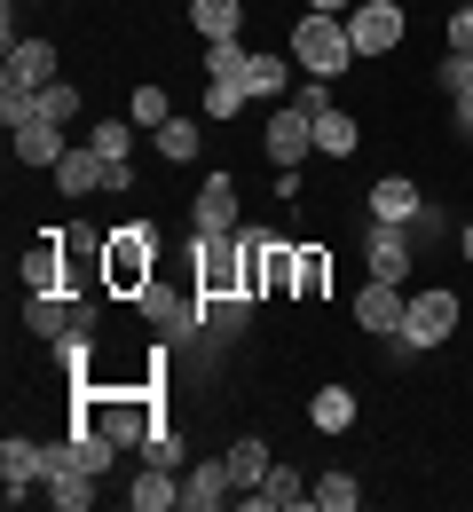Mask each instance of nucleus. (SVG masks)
<instances>
[{"label":"nucleus","instance_id":"1","mask_svg":"<svg viewBox=\"0 0 473 512\" xmlns=\"http://www.w3.org/2000/svg\"><path fill=\"white\" fill-rule=\"evenodd\" d=\"M292 64L308 71V79H339V71L355 64V40H347V16H300L292 24Z\"/></svg>","mask_w":473,"mask_h":512},{"label":"nucleus","instance_id":"2","mask_svg":"<svg viewBox=\"0 0 473 512\" xmlns=\"http://www.w3.org/2000/svg\"><path fill=\"white\" fill-rule=\"evenodd\" d=\"M190 268H198V292H205V300H245V292H253V260H245V245H237V237L198 229Z\"/></svg>","mask_w":473,"mask_h":512},{"label":"nucleus","instance_id":"3","mask_svg":"<svg viewBox=\"0 0 473 512\" xmlns=\"http://www.w3.org/2000/svg\"><path fill=\"white\" fill-rule=\"evenodd\" d=\"M237 245L253 260V292H300V245L292 237H269V229H237Z\"/></svg>","mask_w":473,"mask_h":512},{"label":"nucleus","instance_id":"4","mask_svg":"<svg viewBox=\"0 0 473 512\" xmlns=\"http://www.w3.org/2000/svg\"><path fill=\"white\" fill-rule=\"evenodd\" d=\"M410 32V16L395 8V0H355L347 8V40H355V56H395Z\"/></svg>","mask_w":473,"mask_h":512},{"label":"nucleus","instance_id":"5","mask_svg":"<svg viewBox=\"0 0 473 512\" xmlns=\"http://www.w3.org/2000/svg\"><path fill=\"white\" fill-rule=\"evenodd\" d=\"M458 316H466L458 292H410V300H403V331H395V339H403V347H442V339L458 331Z\"/></svg>","mask_w":473,"mask_h":512},{"label":"nucleus","instance_id":"6","mask_svg":"<svg viewBox=\"0 0 473 512\" xmlns=\"http://www.w3.org/2000/svg\"><path fill=\"white\" fill-rule=\"evenodd\" d=\"M48 182H56L71 205H79V197H103V190H111V158H103L95 142H71L64 158H56V174H48Z\"/></svg>","mask_w":473,"mask_h":512},{"label":"nucleus","instance_id":"7","mask_svg":"<svg viewBox=\"0 0 473 512\" xmlns=\"http://www.w3.org/2000/svg\"><path fill=\"white\" fill-rule=\"evenodd\" d=\"M103 253H111V284H119V292H150V260H158L150 221H142V229H119Z\"/></svg>","mask_w":473,"mask_h":512},{"label":"nucleus","instance_id":"8","mask_svg":"<svg viewBox=\"0 0 473 512\" xmlns=\"http://www.w3.org/2000/svg\"><path fill=\"white\" fill-rule=\"evenodd\" d=\"M261 150H269L276 166H300V158L316 150V119H308L300 103H284V111H269V127H261Z\"/></svg>","mask_w":473,"mask_h":512},{"label":"nucleus","instance_id":"9","mask_svg":"<svg viewBox=\"0 0 473 512\" xmlns=\"http://www.w3.org/2000/svg\"><path fill=\"white\" fill-rule=\"evenodd\" d=\"M8 142H16V166H32V174H56V158H64L71 142H64V127L56 119H24V127H8Z\"/></svg>","mask_w":473,"mask_h":512},{"label":"nucleus","instance_id":"10","mask_svg":"<svg viewBox=\"0 0 473 512\" xmlns=\"http://www.w3.org/2000/svg\"><path fill=\"white\" fill-rule=\"evenodd\" d=\"M190 221L213 229V237H237V229H245V221H237V182H229V174H205V190L190 197Z\"/></svg>","mask_w":473,"mask_h":512},{"label":"nucleus","instance_id":"11","mask_svg":"<svg viewBox=\"0 0 473 512\" xmlns=\"http://www.w3.org/2000/svg\"><path fill=\"white\" fill-rule=\"evenodd\" d=\"M229 489H237V481H229V457H198V465L182 473V512H221Z\"/></svg>","mask_w":473,"mask_h":512},{"label":"nucleus","instance_id":"12","mask_svg":"<svg viewBox=\"0 0 473 512\" xmlns=\"http://www.w3.org/2000/svg\"><path fill=\"white\" fill-rule=\"evenodd\" d=\"M363 253H371V276H379V284H403V276H410V229H395V221H371Z\"/></svg>","mask_w":473,"mask_h":512},{"label":"nucleus","instance_id":"13","mask_svg":"<svg viewBox=\"0 0 473 512\" xmlns=\"http://www.w3.org/2000/svg\"><path fill=\"white\" fill-rule=\"evenodd\" d=\"M245 512H308V473L269 465V473H261V489L245 497Z\"/></svg>","mask_w":473,"mask_h":512},{"label":"nucleus","instance_id":"14","mask_svg":"<svg viewBox=\"0 0 473 512\" xmlns=\"http://www.w3.org/2000/svg\"><path fill=\"white\" fill-rule=\"evenodd\" d=\"M355 323L379 331V339H395V331H403V284H379V276H371V284L355 292Z\"/></svg>","mask_w":473,"mask_h":512},{"label":"nucleus","instance_id":"15","mask_svg":"<svg viewBox=\"0 0 473 512\" xmlns=\"http://www.w3.org/2000/svg\"><path fill=\"white\" fill-rule=\"evenodd\" d=\"M371 221H395V229H410V221H426V197H418V182H403V174H387V182H371Z\"/></svg>","mask_w":473,"mask_h":512},{"label":"nucleus","instance_id":"16","mask_svg":"<svg viewBox=\"0 0 473 512\" xmlns=\"http://www.w3.org/2000/svg\"><path fill=\"white\" fill-rule=\"evenodd\" d=\"M71 260H64V237H32V253H24V284L32 292H64Z\"/></svg>","mask_w":473,"mask_h":512},{"label":"nucleus","instance_id":"17","mask_svg":"<svg viewBox=\"0 0 473 512\" xmlns=\"http://www.w3.org/2000/svg\"><path fill=\"white\" fill-rule=\"evenodd\" d=\"M135 512H182V473H174V465H142L135 473Z\"/></svg>","mask_w":473,"mask_h":512},{"label":"nucleus","instance_id":"18","mask_svg":"<svg viewBox=\"0 0 473 512\" xmlns=\"http://www.w3.org/2000/svg\"><path fill=\"white\" fill-rule=\"evenodd\" d=\"M79 316H87V308H79L71 292H32V331H40V339H71Z\"/></svg>","mask_w":473,"mask_h":512},{"label":"nucleus","instance_id":"19","mask_svg":"<svg viewBox=\"0 0 473 512\" xmlns=\"http://www.w3.org/2000/svg\"><path fill=\"white\" fill-rule=\"evenodd\" d=\"M40 473H48V449H40V442H24V434H8V442H0V481L40 489Z\"/></svg>","mask_w":473,"mask_h":512},{"label":"nucleus","instance_id":"20","mask_svg":"<svg viewBox=\"0 0 473 512\" xmlns=\"http://www.w3.org/2000/svg\"><path fill=\"white\" fill-rule=\"evenodd\" d=\"M8 79H24V87H56V40H16V48H8Z\"/></svg>","mask_w":473,"mask_h":512},{"label":"nucleus","instance_id":"21","mask_svg":"<svg viewBox=\"0 0 473 512\" xmlns=\"http://www.w3.org/2000/svg\"><path fill=\"white\" fill-rule=\"evenodd\" d=\"M150 150H158L166 166H190V158L205 150V127L198 119H166V127H150Z\"/></svg>","mask_w":473,"mask_h":512},{"label":"nucleus","instance_id":"22","mask_svg":"<svg viewBox=\"0 0 473 512\" xmlns=\"http://www.w3.org/2000/svg\"><path fill=\"white\" fill-rule=\"evenodd\" d=\"M40 505H56V512H87V505H95V473H79V465L48 473V481H40Z\"/></svg>","mask_w":473,"mask_h":512},{"label":"nucleus","instance_id":"23","mask_svg":"<svg viewBox=\"0 0 473 512\" xmlns=\"http://www.w3.org/2000/svg\"><path fill=\"white\" fill-rule=\"evenodd\" d=\"M308 512H363V481L355 473H316L308 481Z\"/></svg>","mask_w":473,"mask_h":512},{"label":"nucleus","instance_id":"24","mask_svg":"<svg viewBox=\"0 0 473 512\" xmlns=\"http://www.w3.org/2000/svg\"><path fill=\"white\" fill-rule=\"evenodd\" d=\"M190 24H198V40H237L245 32V0H190Z\"/></svg>","mask_w":473,"mask_h":512},{"label":"nucleus","instance_id":"25","mask_svg":"<svg viewBox=\"0 0 473 512\" xmlns=\"http://www.w3.org/2000/svg\"><path fill=\"white\" fill-rule=\"evenodd\" d=\"M308 426H316V434H347V426H355V394H347V386H316Z\"/></svg>","mask_w":473,"mask_h":512},{"label":"nucleus","instance_id":"26","mask_svg":"<svg viewBox=\"0 0 473 512\" xmlns=\"http://www.w3.org/2000/svg\"><path fill=\"white\" fill-rule=\"evenodd\" d=\"M221 457H229V481H237L245 497L261 489V473H269V465H276V457H269V442H253V434H245V442H229V449H221Z\"/></svg>","mask_w":473,"mask_h":512},{"label":"nucleus","instance_id":"27","mask_svg":"<svg viewBox=\"0 0 473 512\" xmlns=\"http://www.w3.org/2000/svg\"><path fill=\"white\" fill-rule=\"evenodd\" d=\"M355 142H363V127H355V119H347V111H324V119H316V150H324V158H347V150H355Z\"/></svg>","mask_w":473,"mask_h":512},{"label":"nucleus","instance_id":"28","mask_svg":"<svg viewBox=\"0 0 473 512\" xmlns=\"http://www.w3.org/2000/svg\"><path fill=\"white\" fill-rule=\"evenodd\" d=\"M245 71H253L245 40H205V79H245Z\"/></svg>","mask_w":473,"mask_h":512},{"label":"nucleus","instance_id":"29","mask_svg":"<svg viewBox=\"0 0 473 512\" xmlns=\"http://www.w3.org/2000/svg\"><path fill=\"white\" fill-rule=\"evenodd\" d=\"M284 79H292V64L253 56V71H245V95H253V103H276V95H284Z\"/></svg>","mask_w":473,"mask_h":512},{"label":"nucleus","instance_id":"30","mask_svg":"<svg viewBox=\"0 0 473 512\" xmlns=\"http://www.w3.org/2000/svg\"><path fill=\"white\" fill-rule=\"evenodd\" d=\"M253 95H245V79H205V119H237Z\"/></svg>","mask_w":473,"mask_h":512},{"label":"nucleus","instance_id":"31","mask_svg":"<svg viewBox=\"0 0 473 512\" xmlns=\"http://www.w3.org/2000/svg\"><path fill=\"white\" fill-rule=\"evenodd\" d=\"M127 119H135V127H166V119H174V103H166V87H135V103H127Z\"/></svg>","mask_w":473,"mask_h":512},{"label":"nucleus","instance_id":"32","mask_svg":"<svg viewBox=\"0 0 473 512\" xmlns=\"http://www.w3.org/2000/svg\"><path fill=\"white\" fill-rule=\"evenodd\" d=\"M87 142H95L103 158H127V150H135V119H103V127H87Z\"/></svg>","mask_w":473,"mask_h":512},{"label":"nucleus","instance_id":"33","mask_svg":"<svg viewBox=\"0 0 473 512\" xmlns=\"http://www.w3.org/2000/svg\"><path fill=\"white\" fill-rule=\"evenodd\" d=\"M40 119L71 127V119H79V87H64V79H56V87H40Z\"/></svg>","mask_w":473,"mask_h":512},{"label":"nucleus","instance_id":"34","mask_svg":"<svg viewBox=\"0 0 473 512\" xmlns=\"http://www.w3.org/2000/svg\"><path fill=\"white\" fill-rule=\"evenodd\" d=\"M174 457H182V442H174L166 426H150V434H142V465H174Z\"/></svg>","mask_w":473,"mask_h":512},{"label":"nucleus","instance_id":"35","mask_svg":"<svg viewBox=\"0 0 473 512\" xmlns=\"http://www.w3.org/2000/svg\"><path fill=\"white\" fill-rule=\"evenodd\" d=\"M450 56H473V0L450 8Z\"/></svg>","mask_w":473,"mask_h":512},{"label":"nucleus","instance_id":"36","mask_svg":"<svg viewBox=\"0 0 473 512\" xmlns=\"http://www.w3.org/2000/svg\"><path fill=\"white\" fill-rule=\"evenodd\" d=\"M292 103H300V111H308V119H324V111H332V79H308V87H300V95H292Z\"/></svg>","mask_w":473,"mask_h":512},{"label":"nucleus","instance_id":"37","mask_svg":"<svg viewBox=\"0 0 473 512\" xmlns=\"http://www.w3.org/2000/svg\"><path fill=\"white\" fill-rule=\"evenodd\" d=\"M300 292H324V253L316 245H300Z\"/></svg>","mask_w":473,"mask_h":512},{"label":"nucleus","instance_id":"38","mask_svg":"<svg viewBox=\"0 0 473 512\" xmlns=\"http://www.w3.org/2000/svg\"><path fill=\"white\" fill-rule=\"evenodd\" d=\"M64 253H71V268H79V260H95V253H103V237H95V229H71V237H64Z\"/></svg>","mask_w":473,"mask_h":512},{"label":"nucleus","instance_id":"39","mask_svg":"<svg viewBox=\"0 0 473 512\" xmlns=\"http://www.w3.org/2000/svg\"><path fill=\"white\" fill-rule=\"evenodd\" d=\"M458 134H473V79L458 87Z\"/></svg>","mask_w":473,"mask_h":512},{"label":"nucleus","instance_id":"40","mask_svg":"<svg viewBox=\"0 0 473 512\" xmlns=\"http://www.w3.org/2000/svg\"><path fill=\"white\" fill-rule=\"evenodd\" d=\"M308 8H316V16H347L355 0H308Z\"/></svg>","mask_w":473,"mask_h":512},{"label":"nucleus","instance_id":"41","mask_svg":"<svg viewBox=\"0 0 473 512\" xmlns=\"http://www.w3.org/2000/svg\"><path fill=\"white\" fill-rule=\"evenodd\" d=\"M458 245H466V260H473V221H466V229H458Z\"/></svg>","mask_w":473,"mask_h":512}]
</instances>
